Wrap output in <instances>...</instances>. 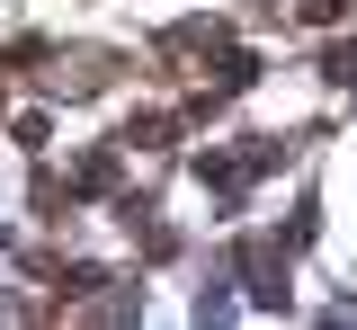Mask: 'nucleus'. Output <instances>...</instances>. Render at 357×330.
<instances>
[{
	"mask_svg": "<svg viewBox=\"0 0 357 330\" xmlns=\"http://www.w3.org/2000/svg\"><path fill=\"white\" fill-rule=\"evenodd\" d=\"M286 152H295L286 134H250L241 152H206V161H197V179H206V196H223V205H232V196L250 188V179H268V170H286Z\"/></svg>",
	"mask_w": 357,
	"mask_h": 330,
	"instance_id": "nucleus-1",
	"label": "nucleus"
},
{
	"mask_svg": "<svg viewBox=\"0 0 357 330\" xmlns=\"http://www.w3.org/2000/svg\"><path fill=\"white\" fill-rule=\"evenodd\" d=\"M286 268H295V241L277 233V241H232V277H241V294L259 304V313H286Z\"/></svg>",
	"mask_w": 357,
	"mask_h": 330,
	"instance_id": "nucleus-2",
	"label": "nucleus"
},
{
	"mask_svg": "<svg viewBox=\"0 0 357 330\" xmlns=\"http://www.w3.org/2000/svg\"><path fill=\"white\" fill-rule=\"evenodd\" d=\"M116 152H126V143H116ZM116 152H89L81 170H72V196H107L116 188Z\"/></svg>",
	"mask_w": 357,
	"mask_h": 330,
	"instance_id": "nucleus-3",
	"label": "nucleus"
},
{
	"mask_svg": "<svg viewBox=\"0 0 357 330\" xmlns=\"http://www.w3.org/2000/svg\"><path fill=\"white\" fill-rule=\"evenodd\" d=\"M250 81H259V54H223L215 63V98H241Z\"/></svg>",
	"mask_w": 357,
	"mask_h": 330,
	"instance_id": "nucleus-4",
	"label": "nucleus"
},
{
	"mask_svg": "<svg viewBox=\"0 0 357 330\" xmlns=\"http://www.w3.org/2000/svg\"><path fill=\"white\" fill-rule=\"evenodd\" d=\"M232 285H241V277L223 268V277L206 285V294H197V322H232V313H241V294H232Z\"/></svg>",
	"mask_w": 357,
	"mask_h": 330,
	"instance_id": "nucleus-5",
	"label": "nucleus"
},
{
	"mask_svg": "<svg viewBox=\"0 0 357 330\" xmlns=\"http://www.w3.org/2000/svg\"><path fill=\"white\" fill-rule=\"evenodd\" d=\"M321 72H331V81H357V45H331V54H321Z\"/></svg>",
	"mask_w": 357,
	"mask_h": 330,
	"instance_id": "nucleus-6",
	"label": "nucleus"
}]
</instances>
